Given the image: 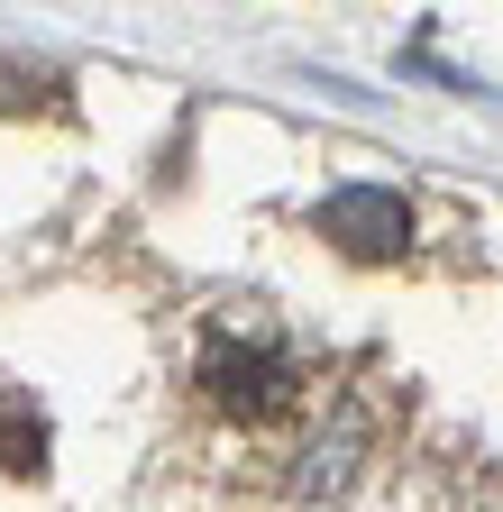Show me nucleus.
<instances>
[{
	"label": "nucleus",
	"instance_id": "f257e3e1",
	"mask_svg": "<svg viewBox=\"0 0 503 512\" xmlns=\"http://www.w3.org/2000/svg\"><path fill=\"white\" fill-rule=\"evenodd\" d=\"M202 394L220 403V412H238V421H266V412H284L293 403V357H284V339L275 330H211L202 339Z\"/></svg>",
	"mask_w": 503,
	"mask_h": 512
},
{
	"label": "nucleus",
	"instance_id": "f03ea898",
	"mask_svg": "<svg viewBox=\"0 0 503 512\" xmlns=\"http://www.w3.org/2000/svg\"><path fill=\"white\" fill-rule=\"evenodd\" d=\"M321 229L348 247V256H403L412 238V211H403V192H375V183H348L321 202Z\"/></svg>",
	"mask_w": 503,
	"mask_h": 512
},
{
	"label": "nucleus",
	"instance_id": "7ed1b4c3",
	"mask_svg": "<svg viewBox=\"0 0 503 512\" xmlns=\"http://www.w3.org/2000/svg\"><path fill=\"white\" fill-rule=\"evenodd\" d=\"M0 458H10L19 476H37V467H46V421H28V412H19L10 430H0Z\"/></svg>",
	"mask_w": 503,
	"mask_h": 512
}]
</instances>
